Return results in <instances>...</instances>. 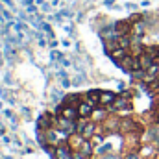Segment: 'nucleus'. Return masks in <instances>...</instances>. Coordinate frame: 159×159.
Instances as JSON below:
<instances>
[{
  "mask_svg": "<svg viewBox=\"0 0 159 159\" xmlns=\"http://www.w3.org/2000/svg\"><path fill=\"white\" fill-rule=\"evenodd\" d=\"M4 4H7V6H9V7L13 9V2H11V0H4Z\"/></svg>",
  "mask_w": 159,
  "mask_h": 159,
  "instance_id": "nucleus-21",
  "label": "nucleus"
},
{
  "mask_svg": "<svg viewBox=\"0 0 159 159\" xmlns=\"http://www.w3.org/2000/svg\"><path fill=\"white\" fill-rule=\"evenodd\" d=\"M93 111H94V106L93 104H89L87 100H81L80 102V106H78V115H80V119H91L93 117Z\"/></svg>",
  "mask_w": 159,
  "mask_h": 159,
  "instance_id": "nucleus-3",
  "label": "nucleus"
},
{
  "mask_svg": "<svg viewBox=\"0 0 159 159\" xmlns=\"http://www.w3.org/2000/svg\"><path fill=\"white\" fill-rule=\"evenodd\" d=\"M83 100H87L89 104H93L96 107V106H100V93L98 91H89V93H85Z\"/></svg>",
  "mask_w": 159,
  "mask_h": 159,
  "instance_id": "nucleus-12",
  "label": "nucleus"
},
{
  "mask_svg": "<svg viewBox=\"0 0 159 159\" xmlns=\"http://www.w3.org/2000/svg\"><path fill=\"white\" fill-rule=\"evenodd\" d=\"M0 65H2V61H0Z\"/></svg>",
  "mask_w": 159,
  "mask_h": 159,
  "instance_id": "nucleus-23",
  "label": "nucleus"
},
{
  "mask_svg": "<svg viewBox=\"0 0 159 159\" xmlns=\"http://www.w3.org/2000/svg\"><path fill=\"white\" fill-rule=\"evenodd\" d=\"M54 159H72V148L69 144L56 146V157Z\"/></svg>",
  "mask_w": 159,
  "mask_h": 159,
  "instance_id": "nucleus-6",
  "label": "nucleus"
},
{
  "mask_svg": "<svg viewBox=\"0 0 159 159\" xmlns=\"http://www.w3.org/2000/svg\"><path fill=\"white\" fill-rule=\"evenodd\" d=\"M94 133H98V124L93 120V122H85V126H83V129H81V135L85 137V139H91Z\"/></svg>",
  "mask_w": 159,
  "mask_h": 159,
  "instance_id": "nucleus-8",
  "label": "nucleus"
},
{
  "mask_svg": "<svg viewBox=\"0 0 159 159\" xmlns=\"http://www.w3.org/2000/svg\"><path fill=\"white\" fill-rule=\"evenodd\" d=\"M131 34L137 35V37H141V35L144 34V22H143V20L133 22V24H131Z\"/></svg>",
  "mask_w": 159,
  "mask_h": 159,
  "instance_id": "nucleus-15",
  "label": "nucleus"
},
{
  "mask_svg": "<svg viewBox=\"0 0 159 159\" xmlns=\"http://www.w3.org/2000/svg\"><path fill=\"white\" fill-rule=\"evenodd\" d=\"M80 102H81V100H80L78 94H70V96H67V98H65V104H67V106H76V107H78Z\"/></svg>",
  "mask_w": 159,
  "mask_h": 159,
  "instance_id": "nucleus-16",
  "label": "nucleus"
},
{
  "mask_svg": "<svg viewBox=\"0 0 159 159\" xmlns=\"http://www.w3.org/2000/svg\"><path fill=\"white\" fill-rule=\"evenodd\" d=\"M107 111H109V109H104L102 106H100V109H96V107H94V111H93V117H91V119L94 120L96 124H102L104 120L107 119Z\"/></svg>",
  "mask_w": 159,
  "mask_h": 159,
  "instance_id": "nucleus-11",
  "label": "nucleus"
},
{
  "mask_svg": "<svg viewBox=\"0 0 159 159\" xmlns=\"http://www.w3.org/2000/svg\"><path fill=\"white\" fill-rule=\"evenodd\" d=\"M72 159H89V156H85V154L80 152V150H74V152H72Z\"/></svg>",
  "mask_w": 159,
  "mask_h": 159,
  "instance_id": "nucleus-20",
  "label": "nucleus"
},
{
  "mask_svg": "<svg viewBox=\"0 0 159 159\" xmlns=\"http://www.w3.org/2000/svg\"><path fill=\"white\" fill-rule=\"evenodd\" d=\"M57 115H63L65 119H70V120L80 119L78 107H76V106H67V104H63L61 107H57Z\"/></svg>",
  "mask_w": 159,
  "mask_h": 159,
  "instance_id": "nucleus-2",
  "label": "nucleus"
},
{
  "mask_svg": "<svg viewBox=\"0 0 159 159\" xmlns=\"http://www.w3.org/2000/svg\"><path fill=\"white\" fill-rule=\"evenodd\" d=\"M128 54H129V50H126V48H122V46H117L115 50H111V52H109V56H111V59H113L115 63H120Z\"/></svg>",
  "mask_w": 159,
  "mask_h": 159,
  "instance_id": "nucleus-9",
  "label": "nucleus"
},
{
  "mask_svg": "<svg viewBox=\"0 0 159 159\" xmlns=\"http://www.w3.org/2000/svg\"><path fill=\"white\" fill-rule=\"evenodd\" d=\"M131 109V102H129V94L126 93V94H119L117 96V100L107 107L109 111H120V109Z\"/></svg>",
  "mask_w": 159,
  "mask_h": 159,
  "instance_id": "nucleus-1",
  "label": "nucleus"
},
{
  "mask_svg": "<svg viewBox=\"0 0 159 159\" xmlns=\"http://www.w3.org/2000/svg\"><path fill=\"white\" fill-rule=\"evenodd\" d=\"M80 152H83L85 156H89V157H91V156L94 154V144H93L89 139H85V141H83V144H81V148H80Z\"/></svg>",
  "mask_w": 159,
  "mask_h": 159,
  "instance_id": "nucleus-14",
  "label": "nucleus"
},
{
  "mask_svg": "<svg viewBox=\"0 0 159 159\" xmlns=\"http://www.w3.org/2000/svg\"><path fill=\"white\" fill-rule=\"evenodd\" d=\"M37 128H39V129L54 128V117H50V115H41L39 120H37Z\"/></svg>",
  "mask_w": 159,
  "mask_h": 159,
  "instance_id": "nucleus-10",
  "label": "nucleus"
},
{
  "mask_svg": "<svg viewBox=\"0 0 159 159\" xmlns=\"http://www.w3.org/2000/svg\"><path fill=\"white\" fill-rule=\"evenodd\" d=\"M154 152H156L154 144H144V146H141V148H139V154H141V157H143V159L152 157V156H154Z\"/></svg>",
  "mask_w": 159,
  "mask_h": 159,
  "instance_id": "nucleus-13",
  "label": "nucleus"
},
{
  "mask_svg": "<svg viewBox=\"0 0 159 159\" xmlns=\"http://www.w3.org/2000/svg\"><path fill=\"white\" fill-rule=\"evenodd\" d=\"M106 152H111V144H109V143L100 144V146L96 148V154H98V156H106Z\"/></svg>",
  "mask_w": 159,
  "mask_h": 159,
  "instance_id": "nucleus-18",
  "label": "nucleus"
},
{
  "mask_svg": "<svg viewBox=\"0 0 159 159\" xmlns=\"http://www.w3.org/2000/svg\"><path fill=\"white\" fill-rule=\"evenodd\" d=\"M83 141H85V137L81 135V133H70V137H69V141H67V144L72 148V152L74 150H80L81 148V144H83Z\"/></svg>",
  "mask_w": 159,
  "mask_h": 159,
  "instance_id": "nucleus-5",
  "label": "nucleus"
},
{
  "mask_svg": "<svg viewBox=\"0 0 159 159\" xmlns=\"http://www.w3.org/2000/svg\"><path fill=\"white\" fill-rule=\"evenodd\" d=\"M89 141H91L94 146H100V144H104V135H102V133H94Z\"/></svg>",
  "mask_w": 159,
  "mask_h": 159,
  "instance_id": "nucleus-17",
  "label": "nucleus"
},
{
  "mask_svg": "<svg viewBox=\"0 0 159 159\" xmlns=\"http://www.w3.org/2000/svg\"><path fill=\"white\" fill-rule=\"evenodd\" d=\"M157 80H159V78H157Z\"/></svg>",
  "mask_w": 159,
  "mask_h": 159,
  "instance_id": "nucleus-24",
  "label": "nucleus"
},
{
  "mask_svg": "<svg viewBox=\"0 0 159 159\" xmlns=\"http://www.w3.org/2000/svg\"><path fill=\"white\" fill-rule=\"evenodd\" d=\"M157 57H159V46H157Z\"/></svg>",
  "mask_w": 159,
  "mask_h": 159,
  "instance_id": "nucleus-22",
  "label": "nucleus"
},
{
  "mask_svg": "<svg viewBox=\"0 0 159 159\" xmlns=\"http://www.w3.org/2000/svg\"><path fill=\"white\" fill-rule=\"evenodd\" d=\"M124 159H143V157H141V154H139V152L131 150L129 154H126V156H124Z\"/></svg>",
  "mask_w": 159,
  "mask_h": 159,
  "instance_id": "nucleus-19",
  "label": "nucleus"
},
{
  "mask_svg": "<svg viewBox=\"0 0 159 159\" xmlns=\"http://www.w3.org/2000/svg\"><path fill=\"white\" fill-rule=\"evenodd\" d=\"M115 32H117V35H129L131 34L129 20H119V22H115Z\"/></svg>",
  "mask_w": 159,
  "mask_h": 159,
  "instance_id": "nucleus-7",
  "label": "nucleus"
},
{
  "mask_svg": "<svg viewBox=\"0 0 159 159\" xmlns=\"http://www.w3.org/2000/svg\"><path fill=\"white\" fill-rule=\"evenodd\" d=\"M117 96H119V94H115V93H111V91H100V106H102V107H109V106L117 100Z\"/></svg>",
  "mask_w": 159,
  "mask_h": 159,
  "instance_id": "nucleus-4",
  "label": "nucleus"
}]
</instances>
